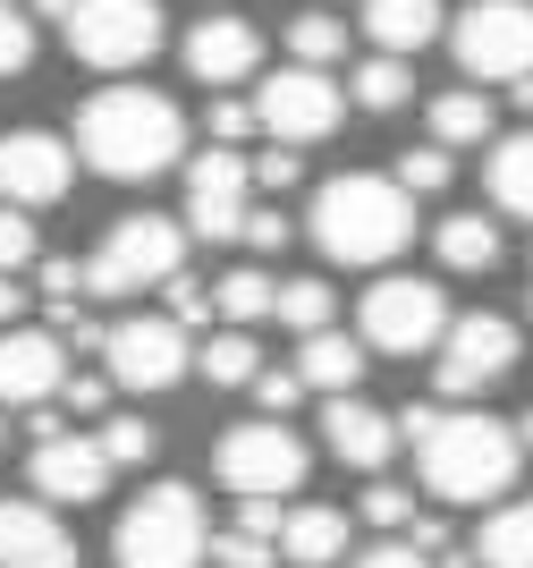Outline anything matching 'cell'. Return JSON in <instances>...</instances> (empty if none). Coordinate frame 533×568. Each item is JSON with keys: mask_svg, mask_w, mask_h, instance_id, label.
<instances>
[{"mask_svg": "<svg viewBox=\"0 0 533 568\" xmlns=\"http://www.w3.org/2000/svg\"><path fill=\"white\" fill-rule=\"evenodd\" d=\"M178 153H186V119L153 85H102L76 111V162L102 179H162Z\"/></svg>", "mask_w": 533, "mask_h": 568, "instance_id": "6da1fadb", "label": "cell"}, {"mask_svg": "<svg viewBox=\"0 0 533 568\" xmlns=\"http://www.w3.org/2000/svg\"><path fill=\"white\" fill-rule=\"evenodd\" d=\"M305 237H314L330 263H348V272H372V263L407 255V237H416V195L398 187V179H381V170H348V179L314 187Z\"/></svg>", "mask_w": 533, "mask_h": 568, "instance_id": "7a4b0ae2", "label": "cell"}, {"mask_svg": "<svg viewBox=\"0 0 533 568\" xmlns=\"http://www.w3.org/2000/svg\"><path fill=\"white\" fill-rule=\"evenodd\" d=\"M416 467H423V484H432V500L474 509V500H509L516 467H525V442H516V425H500V416L441 407V425L416 442Z\"/></svg>", "mask_w": 533, "mask_h": 568, "instance_id": "3957f363", "label": "cell"}, {"mask_svg": "<svg viewBox=\"0 0 533 568\" xmlns=\"http://www.w3.org/2000/svg\"><path fill=\"white\" fill-rule=\"evenodd\" d=\"M204 551H212V526H204L195 484H153V493H136L111 526L119 568H204Z\"/></svg>", "mask_w": 533, "mask_h": 568, "instance_id": "277c9868", "label": "cell"}, {"mask_svg": "<svg viewBox=\"0 0 533 568\" xmlns=\"http://www.w3.org/2000/svg\"><path fill=\"white\" fill-rule=\"evenodd\" d=\"M170 272H186V230L162 213H127L102 230V246L85 255V288L93 297H136V288H162Z\"/></svg>", "mask_w": 533, "mask_h": 568, "instance_id": "5b68a950", "label": "cell"}, {"mask_svg": "<svg viewBox=\"0 0 533 568\" xmlns=\"http://www.w3.org/2000/svg\"><path fill=\"white\" fill-rule=\"evenodd\" d=\"M212 475H221L237 500H288L305 475H314V450H305L279 416H255V425H229V433H221Z\"/></svg>", "mask_w": 533, "mask_h": 568, "instance_id": "8992f818", "label": "cell"}, {"mask_svg": "<svg viewBox=\"0 0 533 568\" xmlns=\"http://www.w3.org/2000/svg\"><path fill=\"white\" fill-rule=\"evenodd\" d=\"M162 43H170L162 0H76L69 9V51L85 60V69H102V77L144 69Z\"/></svg>", "mask_w": 533, "mask_h": 568, "instance_id": "52a82bcc", "label": "cell"}, {"mask_svg": "<svg viewBox=\"0 0 533 568\" xmlns=\"http://www.w3.org/2000/svg\"><path fill=\"white\" fill-rule=\"evenodd\" d=\"M449 51H458L465 85H516V77H533V0H474L449 26Z\"/></svg>", "mask_w": 533, "mask_h": 568, "instance_id": "ba28073f", "label": "cell"}, {"mask_svg": "<svg viewBox=\"0 0 533 568\" xmlns=\"http://www.w3.org/2000/svg\"><path fill=\"white\" fill-rule=\"evenodd\" d=\"M449 323H458V314H449V297H441L432 281H407V272L372 281L365 306H356V332H365V348H381V356H423V348H441Z\"/></svg>", "mask_w": 533, "mask_h": 568, "instance_id": "9c48e42d", "label": "cell"}, {"mask_svg": "<svg viewBox=\"0 0 533 568\" xmlns=\"http://www.w3.org/2000/svg\"><path fill=\"white\" fill-rule=\"evenodd\" d=\"M516 323L509 314H458L441 332V365H432V390L441 399H474V390H491V382L516 365Z\"/></svg>", "mask_w": 533, "mask_h": 568, "instance_id": "30bf717a", "label": "cell"}, {"mask_svg": "<svg viewBox=\"0 0 533 568\" xmlns=\"http://www.w3.org/2000/svg\"><path fill=\"white\" fill-rule=\"evenodd\" d=\"M255 119L271 144H322L339 136V85L322 69H271L255 94Z\"/></svg>", "mask_w": 533, "mask_h": 568, "instance_id": "8fae6325", "label": "cell"}, {"mask_svg": "<svg viewBox=\"0 0 533 568\" xmlns=\"http://www.w3.org/2000/svg\"><path fill=\"white\" fill-rule=\"evenodd\" d=\"M186 323H170V314H136V323H111V348H102V374L119 382V390H170V382H186Z\"/></svg>", "mask_w": 533, "mask_h": 568, "instance_id": "7c38bea8", "label": "cell"}, {"mask_svg": "<svg viewBox=\"0 0 533 568\" xmlns=\"http://www.w3.org/2000/svg\"><path fill=\"white\" fill-rule=\"evenodd\" d=\"M76 179V153L51 128H18V136H0V204H18V213H43L60 204Z\"/></svg>", "mask_w": 533, "mask_h": 568, "instance_id": "4fadbf2b", "label": "cell"}, {"mask_svg": "<svg viewBox=\"0 0 533 568\" xmlns=\"http://www.w3.org/2000/svg\"><path fill=\"white\" fill-rule=\"evenodd\" d=\"M246 187H255V170H246V153L237 144H212L204 162L186 170V230L195 237H237L246 230Z\"/></svg>", "mask_w": 533, "mask_h": 568, "instance_id": "5bb4252c", "label": "cell"}, {"mask_svg": "<svg viewBox=\"0 0 533 568\" xmlns=\"http://www.w3.org/2000/svg\"><path fill=\"white\" fill-rule=\"evenodd\" d=\"M111 458H102V442L93 433H51V442H34V493L43 500H69V509H85V500L111 493Z\"/></svg>", "mask_w": 533, "mask_h": 568, "instance_id": "9a60e30c", "label": "cell"}, {"mask_svg": "<svg viewBox=\"0 0 533 568\" xmlns=\"http://www.w3.org/2000/svg\"><path fill=\"white\" fill-rule=\"evenodd\" d=\"M69 382L60 332H0V407H51Z\"/></svg>", "mask_w": 533, "mask_h": 568, "instance_id": "2e32d148", "label": "cell"}, {"mask_svg": "<svg viewBox=\"0 0 533 568\" xmlns=\"http://www.w3.org/2000/svg\"><path fill=\"white\" fill-rule=\"evenodd\" d=\"M322 442H330V458L339 467H356V475H381L390 467V450H398V416H381L372 399H330L322 407Z\"/></svg>", "mask_w": 533, "mask_h": 568, "instance_id": "e0dca14e", "label": "cell"}, {"mask_svg": "<svg viewBox=\"0 0 533 568\" xmlns=\"http://www.w3.org/2000/svg\"><path fill=\"white\" fill-rule=\"evenodd\" d=\"M0 568H76V535L51 500H0Z\"/></svg>", "mask_w": 533, "mask_h": 568, "instance_id": "ac0fdd59", "label": "cell"}, {"mask_svg": "<svg viewBox=\"0 0 533 568\" xmlns=\"http://www.w3.org/2000/svg\"><path fill=\"white\" fill-rule=\"evenodd\" d=\"M263 60V34L246 18H195L186 26V77L195 85H237V77H255Z\"/></svg>", "mask_w": 533, "mask_h": 568, "instance_id": "d6986e66", "label": "cell"}, {"mask_svg": "<svg viewBox=\"0 0 533 568\" xmlns=\"http://www.w3.org/2000/svg\"><path fill=\"white\" fill-rule=\"evenodd\" d=\"M339 551H348V509L297 500V509L279 518V560H288V568H330Z\"/></svg>", "mask_w": 533, "mask_h": 568, "instance_id": "ffe728a7", "label": "cell"}, {"mask_svg": "<svg viewBox=\"0 0 533 568\" xmlns=\"http://www.w3.org/2000/svg\"><path fill=\"white\" fill-rule=\"evenodd\" d=\"M365 34H372V51L416 60L432 34H449V18H441V0H365Z\"/></svg>", "mask_w": 533, "mask_h": 568, "instance_id": "44dd1931", "label": "cell"}, {"mask_svg": "<svg viewBox=\"0 0 533 568\" xmlns=\"http://www.w3.org/2000/svg\"><path fill=\"white\" fill-rule=\"evenodd\" d=\"M297 382H305V390H322V399H348L356 382H365V339H348V332H305Z\"/></svg>", "mask_w": 533, "mask_h": 568, "instance_id": "7402d4cb", "label": "cell"}, {"mask_svg": "<svg viewBox=\"0 0 533 568\" xmlns=\"http://www.w3.org/2000/svg\"><path fill=\"white\" fill-rule=\"evenodd\" d=\"M204 560H221V568H271L279 560V509H271V500H237V518L212 535Z\"/></svg>", "mask_w": 533, "mask_h": 568, "instance_id": "603a6c76", "label": "cell"}, {"mask_svg": "<svg viewBox=\"0 0 533 568\" xmlns=\"http://www.w3.org/2000/svg\"><path fill=\"white\" fill-rule=\"evenodd\" d=\"M474 560L483 568H533V493L500 500V509L474 526Z\"/></svg>", "mask_w": 533, "mask_h": 568, "instance_id": "cb8c5ba5", "label": "cell"}, {"mask_svg": "<svg viewBox=\"0 0 533 568\" xmlns=\"http://www.w3.org/2000/svg\"><path fill=\"white\" fill-rule=\"evenodd\" d=\"M432 255H441L449 272H491V263H500V221H483V213H449L441 230H432Z\"/></svg>", "mask_w": 533, "mask_h": 568, "instance_id": "d4e9b609", "label": "cell"}, {"mask_svg": "<svg viewBox=\"0 0 533 568\" xmlns=\"http://www.w3.org/2000/svg\"><path fill=\"white\" fill-rule=\"evenodd\" d=\"M483 179H491V204H500V213L533 221V128L491 144V170H483Z\"/></svg>", "mask_w": 533, "mask_h": 568, "instance_id": "484cf974", "label": "cell"}, {"mask_svg": "<svg viewBox=\"0 0 533 568\" xmlns=\"http://www.w3.org/2000/svg\"><path fill=\"white\" fill-rule=\"evenodd\" d=\"M491 94L483 85H458V94H441L432 102V144H449V153H458V144H483L491 136Z\"/></svg>", "mask_w": 533, "mask_h": 568, "instance_id": "4316f807", "label": "cell"}, {"mask_svg": "<svg viewBox=\"0 0 533 568\" xmlns=\"http://www.w3.org/2000/svg\"><path fill=\"white\" fill-rule=\"evenodd\" d=\"M365 111H407L416 102V60H398V51H372L365 69H356V85H348Z\"/></svg>", "mask_w": 533, "mask_h": 568, "instance_id": "83f0119b", "label": "cell"}, {"mask_svg": "<svg viewBox=\"0 0 533 568\" xmlns=\"http://www.w3.org/2000/svg\"><path fill=\"white\" fill-rule=\"evenodd\" d=\"M330 306H339V297H330V281H279L271 288V323H288V332H330Z\"/></svg>", "mask_w": 533, "mask_h": 568, "instance_id": "f1b7e54d", "label": "cell"}, {"mask_svg": "<svg viewBox=\"0 0 533 568\" xmlns=\"http://www.w3.org/2000/svg\"><path fill=\"white\" fill-rule=\"evenodd\" d=\"M255 374H263L255 332H221V339H204V382H221V390H246Z\"/></svg>", "mask_w": 533, "mask_h": 568, "instance_id": "f546056e", "label": "cell"}, {"mask_svg": "<svg viewBox=\"0 0 533 568\" xmlns=\"http://www.w3.org/2000/svg\"><path fill=\"white\" fill-rule=\"evenodd\" d=\"M212 314H229L237 332H246V323H263V314H271V272H255V263H246V272H229V281L212 288Z\"/></svg>", "mask_w": 533, "mask_h": 568, "instance_id": "4dcf8cb0", "label": "cell"}, {"mask_svg": "<svg viewBox=\"0 0 533 568\" xmlns=\"http://www.w3.org/2000/svg\"><path fill=\"white\" fill-rule=\"evenodd\" d=\"M288 51H297V69H322V60H339V51H348V26L330 18V9H314V18L288 26Z\"/></svg>", "mask_w": 533, "mask_h": 568, "instance_id": "1f68e13d", "label": "cell"}, {"mask_svg": "<svg viewBox=\"0 0 533 568\" xmlns=\"http://www.w3.org/2000/svg\"><path fill=\"white\" fill-rule=\"evenodd\" d=\"M390 179H398L407 195H441V187H449V144H407Z\"/></svg>", "mask_w": 533, "mask_h": 568, "instance_id": "d6a6232c", "label": "cell"}, {"mask_svg": "<svg viewBox=\"0 0 533 568\" xmlns=\"http://www.w3.org/2000/svg\"><path fill=\"white\" fill-rule=\"evenodd\" d=\"M93 442H102V458H111V467H144V458H153V425H144V416H102V433H93Z\"/></svg>", "mask_w": 533, "mask_h": 568, "instance_id": "836d02e7", "label": "cell"}, {"mask_svg": "<svg viewBox=\"0 0 533 568\" xmlns=\"http://www.w3.org/2000/svg\"><path fill=\"white\" fill-rule=\"evenodd\" d=\"M356 509H365V518L381 526V535H398V526H416V500L398 493L390 475H372V484H365V500H356Z\"/></svg>", "mask_w": 533, "mask_h": 568, "instance_id": "e575fe53", "label": "cell"}, {"mask_svg": "<svg viewBox=\"0 0 533 568\" xmlns=\"http://www.w3.org/2000/svg\"><path fill=\"white\" fill-rule=\"evenodd\" d=\"M25 69H34V18L0 9V77H25Z\"/></svg>", "mask_w": 533, "mask_h": 568, "instance_id": "d590c367", "label": "cell"}, {"mask_svg": "<svg viewBox=\"0 0 533 568\" xmlns=\"http://www.w3.org/2000/svg\"><path fill=\"white\" fill-rule=\"evenodd\" d=\"M43 297H51V314H69L76 297H85V263L76 255H43Z\"/></svg>", "mask_w": 533, "mask_h": 568, "instance_id": "8d00e7d4", "label": "cell"}, {"mask_svg": "<svg viewBox=\"0 0 533 568\" xmlns=\"http://www.w3.org/2000/svg\"><path fill=\"white\" fill-rule=\"evenodd\" d=\"M18 263H34V221H25L18 204H0V272L18 281Z\"/></svg>", "mask_w": 533, "mask_h": 568, "instance_id": "74e56055", "label": "cell"}, {"mask_svg": "<svg viewBox=\"0 0 533 568\" xmlns=\"http://www.w3.org/2000/svg\"><path fill=\"white\" fill-rule=\"evenodd\" d=\"M204 128H212V144H246V136L263 128V119H255V102H212V111H204Z\"/></svg>", "mask_w": 533, "mask_h": 568, "instance_id": "f35d334b", "label": "cell"}, {"mask_svg": "<svg viewBox=\"0 0 533 568\" xmlns=\"http://www.w3.org/2000/svg\"><path fill=\"white\" fill-rule=\"evenodd\" d=\"M246 390H255V407H263V416H288V407L305 399V382H297V365H288V374H255V382H246Z\"/></svg>", "mask_w": 533, "mask_h": 568, "instance_id": "ab89813d", "label": "cell"}, {"mask_svg": "<svg viewBox=\"0 0 533 568\" xmlns=\"http://www.w3.org/2000/svg\"><path fill=\"white\" fill-rule=\"evenodd\" d=\"M246 170H255V187H297V179H305L297 144H271V153H255V162H246Z\"/></svg>", "mask_w": 533, "mask_h": 568, "instance_id": "60d3db41", "label": "cell"}, {"mask_svg": "<svg viewBox=\"0 0 533 568\" xmlns=\"http://www.w3.org/2000/svg\"><path fill=\"white\" fill-rule=\"evenodd\" d=\"M170 323H186V332H195V323H204L212 314V297H204V281H186V272H170Z\"/></svg>", "mask_w": 533, "mask_h": 568, "instance_id": "b9f144b4", "label": "cell"}, {"mask_svg": "<svg viewBox=\"0 0 533 568\" xmlns=\"http://www.w3.org/2000/svg\"><path fill=\"white\" fill-rule=\"evenodd\" d=\"M60 390H69V416H111V390H119V382L111 374H76V382H60Z\"/></svg>", "mask_w": 533, "mask_h": 568, "instance_id": "7bdbcfd3", "label": "cell"}, {"mask_svg": "<svg viewBox=\"0 0 533 568\" xmlns=\"http://www.w3.org/2000/svg\"><path fill=\"white\" fill-rule=\"evenodd\" d=\"M246 246H263V255H279V246H288V213H279V204H263V213H246Z\"/></svg>", "mask_w": 533, "mask_h": 568, "instance_id": "ee69618b", "label": "cell"}, {"mask_svg": "<svg viewBox=\"0 0 533 568\" xmlns=\"http://www.w3.org/2000/svg\"><path fill=\"white\" fill-rule=\"evenodd\" d=\"M356 568H432L407 535H390V544H372V551H356Z\"/></svg>", "mask_w": 533, "mask_h": 568, "instance_id": "f6af8a7d", "label": "cell"}, {"mask_svg": "<svg viewBox=\"0 0 533 568\" xmlns=\"http://www.w3.org/2000/svg\"><path fill=\"white\" fill-rule=\"evenodd\" d=\"M432 425H441V399H416L407 416H398V442H423Z\"/></svg>", "mask_w": 533, "mask_h": 568, "instance_id": "bcb514c9", "label": "cell"}, {"mask_svg": "<svg viewBox=\"0 0 533 568\" xmlns=\"http://www.w3.org/2000/svg\"><path fill=\"white\" fill-rule=\"evenodd\" d=\"M18 306H25V288L9 281V272H0V332H9V323H18Z\"/></svg>", "mask_w": 533, "mask_h": 568, "instance_id": "7dc6e473", "label": "cell"}, {"mask_svg": "<svg viewBox=\"0 0 533 568\" xmlns=\"http://www.w3.org/2000/svg\"><path fill=\"white\" fill-rule=\"evenodd\" d=\"M69 9L76 0H34V18H51V26H69Z\"/></svg>", "mask_w": 533, "mask_h": 568, "instance_id": "c3c4849f", "label": "cell"}, {"mask_svg": "<svg viewBox=\"0 0 533 568\" xmlns=\"http://www.w3.org/2000/svg\"><path fill=\"white\" fill-rule=\"evenodd\" d=\"M516 442H525V450H533V407H525V416H516Z\"/></svg>", "mask_w": 533, "mask_h": 568, "instance_id": "681fc988", "label": "cell"}, {"mask_svg": "<svg viewBox=\"0 0 533 568\" xmlns=\"http://www.w3.org/2000/svg\"><path fill=\"white\" fill-rule=\"evenodd\" d=\"M0 9H18V0H0Z\"/></svg>", "mask_w": 533, "mask_h": 568, "instance_id": "f907efd6", "label": "cell"}, {"mask_svg": "<svg viewBox=\"0 0 533 568\" xmlns=\"http://www.w3.org/2000/svg\"><path fill=\"white\" fill-rule=\"evenodd\" d=\"M525 306H533V297H525Z\"/></svg>", "mask_w": 533, "mask_h": 568, "instance_id": "816d5d0a", "label": "cell"}]
</instances>
